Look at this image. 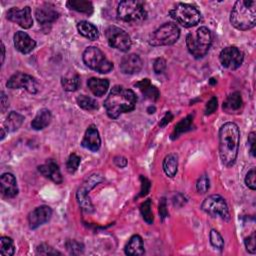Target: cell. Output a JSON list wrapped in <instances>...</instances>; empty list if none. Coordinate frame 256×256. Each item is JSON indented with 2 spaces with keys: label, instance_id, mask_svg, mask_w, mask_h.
<instances>
[{
  "label": "cell",
  "instance_id": "obj_1",
  "mask_svg": "<svg viewBox=\"0 0 256 256\" xmlns=\"http://www.w3.org/2000/svg\"><path fill=\"white\" fill-rule=\"evenodd\" d=\"M240 142V131L233 122L223 124L219 130V155L222 163L230 167L237 158Z\"/></svg>",
  "mask_w": 256,
  "mask_h": 256
},
{
  "label": "cell",
  "instance_id": "obj_2",
  "mask_svg": "<svg viewBox=\"0 0 256 256\" xmlns=\"http://www.w3.org/2000/svg\"><path fill=\"white\" fill-rule=\"evenodd\" d=\"M137 97L135 93L123 86H114L104 101V107L107 115L112 118H118L122 113L134 110Z\"/></svg>",
  "mask_w": 256,
  "mask_h": 256
},
{
  "label": "cell",
  "instance_id": "obj_3",
  "mask_svg": "<svg viewBox=\"0 0 256 256\" xmlns=\"http://www.w3.org/2000/svg\"><path fill=\"white\" fill-rule=\"evenodd\" d=\"M230 22L238 30L252 29L256 24V1L253 0H238L235 2L231 13Z\"/></svg>",
  "mask_w": 256,
  "mask_h": 256
},
{
  "label": "cell",
  "instance_id": "obj_4",
  "mask_svg": "<svg viewBox=\"0 0 256 256\" xmlns=\"http://www.w3.org/2000/svg\"><path fill=\"white\" fill-rule=\"evenodd\" d=\"M212 43V35L207 27H200L194 33H189L186 37L188 51L195 58L204 57Z\"/></svg>",
  "mask_w": 256,
  "mask_h": 256
},
{
  "label": "cell",
  "instance_id": "obj_5",
  "mask_svg": "<svg viewBox=\"0 0 256 256\" xmlns=\"http://www.w3.org/2000/svg\"><path fill=\"white\" fill-rule=\"evenodd\" d=\"M118 19L131 24H138L147 17L143 3L137 0H124L118 4L117 8Z\"/></svg>",
  "mask_w": 256,
  "mask_h": 256
},
{
  "label": "cell",
  "instance_id": "obj_6",
  "mask_svg": "<svg viewBox=\"0 0 256 256\" xmlns=\"http://www.w3.org/2000/svg\"><path fill=\"white\" fill-rule=\"evenodd\" d=\"M170 16L184 27H192L197 25L201 21V13L199 10L185 3H179L170 12Z\"/></svg>",
  "mask_w": 256,
  "mask_h": 256
},
{
  "label": "cell",
  "instance_id": "obj_7",
  "mask_svg": "<svg viewBox=\"0 0 256 256\" xmlns=\"http://www.w3.org/2000/svg\"><path fill=\"white\" fill-rule=\"evenodd\" d=\"M83 61L90 69L99 73H108L113 69V63L109 61L104 53L95 46H90L83 52Z\"/></svg>",
  "mask_w": 256,
  "mask_h": 256
},
{
  "label": "cell",
  "instance_id": "obj_8",
  "mask_svg": "<svg viewBox=\"0 0 256 256\" xmlns=\"http://www.w3.org/2000/svg\"><path fill=\"white\" fill-rule=\"evenodd\" d=\"M180 36V30L174 23H165L155 30L149 38L152 46H166L174 44Z\"/></svg>",
  "mask_w": 256,
  "mask_h": 256
},
{
  "label": "cell",
  "instance_id": "obj_9",
  "mask_svg": "<svg viewBox=\"0 0 256 256\" xmlns=\"http://www.w3.org/2000/svg\"><path fill=\"white\" fill-rule=\"evenodd\" d=\"M201 208L204 212L211 215L212 217L219 216L223 220H230V213L228 209V205L223 197L217 194H213L208 196L202 203Z\"/></svg>",
  "mask_w": 256,
  "mask_h": 256
},
{
  "label": "cell",
  "instance_id": "obj_10",
  "mask_svg": "<svg viewBox=\"0 0 256 256\" xmlns=\"http://www.w3.org/2000/svg\"><path fill=\"white\" fill-rule=\"evenodd\" d=\"M106 39L111 47L126 52L131 48L132 42L128 33L116 26L108 27L105 31Z\"/></svg>",
  "mask_w": 256,
  "mask_h": 256
},
{
  "label": "cell",
  "instance_id": "obj_11",
  "mask_svg": "<svg viewBox=\"0 0 256 256\" xmlns=\"http://www.w3.org/2000/svg\"><path fill=\"white\" fill-rule=\"evenodd\" d=\"M6 86L10 89L24 88L31 94L37 93L39 90V84L34 77L26 74V73L17 72L13 74L7 81Z\"/></svg>",
  "mask_w": 256,
  "mask_h": 256
},
{
  "label": "cell",
  "instance_id": "obj_12",
  "mask_svg": "<svg viewBox=\"0 0 256 256\" xmlns=\"http://www.w3.org/2000/svg\"><path fill=\"white\" fill-rule=\"evenodd\" d=\"M101 181H102V178L100 177V175L93 174L83 182V184L77 190L76 198H77L78 203L81 206L82 210H84L85 212H92L93 211V206H92L91 201L88 197V192L95 185L100 183Z\"/></svg>",
  "mask_w": 256,
  "mask_h": 256
},
{
  "label": "cell",
  "instance_id": "obj_13",
  "mask_svg": "<svg viewBox=\"0 0 256 256\" xmlns=\"http://www.w3.org/2000/svg\"><path fill=\"white\" fill-rule=\"evenodd\" d=\"M219 60L223 67L230 70H236L241 66L244 60V54L237 47L228 46L219 54Z\"/></svg>",
  "mask_w": 256,
  "mask_h": 256
},
{
  "label": "cell",
  "instance_id": "obj_14",
  "mask_svg": "<svg viewBox=\"0 0 256 256\" xmlns=\"http://www.w3.org/2000/svg\"><path fill=\"white\" fill-rule=\"evenodd\" d=\"M6 17L9 21L18 24L24 29H28L33 25L31 9L29 6H26L24 8L12 7L7 11Z\"/></svg>",
  "mask_w": 256,
  "mask_h": 256
},
{
  "label": "cell",
  "instance_id": "obj_15",
  "mask_svg": "<svg viewBox=\"0 0 256 256\" xmlns=\"http://www.w3.org/2000/svg\"><path fill=\"white\" fill-rule=\"evenodd\" d=\"M52 216V209L47 205H41L35 208L28 215V223L31 229H36L48 222Z\"/></svg>",
  "mask_w": 256,
  "mask_h": 256
},
{
  "label": "cell",
  "instance_id": "obj_16",
  "mask_svg": "<svg viewBox=\"0 0 256 256\" xmlns=\"http://www.w3.org/2000/svg\"><path fill=\"white\" fill-rule=\"evenodd\" d=\"M0 187H1V193L7 198H13L18 194L17 181L13 174L4 173L0 178Z\"/></svg>",
  "mask_w": 256,
  "mask_h": 256
},
{
  "label": "cell",
  "instance_id": "obj_17",
  "mask_svg": "<svg viewBox=\"0 0 256 256\" xmlns=\"http://www.w3.org/2000/svg\"><path fill=\"white\" fill-rule=\"evenodd\" d=\"M81 144L84 148H86L90 151L96 152L99 150L100 146H101V139H100L99 132L95 125H90L87 128Z\"/></svg>",
  "mask_w": 256,
  "mask_h": 256
},
{
  "label": "cell",
  "instance_id": "obj_18",
  "mask_svg": "<svg viewBox=\"0 0 256 256\" xmlns=\"http://www.w3.org/2000/svg\"><path fill=\"white\" fill-rule=\"evenodd\" d=\"M38 171L46 178L53 181L54 183H56V184L62 183L63 178H62L59 166L54 160L48 159L44 164L38 166Z\"/></svg>",
  "mask_w": 256,
  "mask_h": 256
},
{
  "label": "cell",
  "instance_id": "obj_19",
  "mask_svg": "<svg viewBox=\"0 0 256 256\" xmlns=\"http://www.w3.org/2000/svg\"><path fill=\"white\" fill-rule=\"evenodd\" d=\"M35 16L40 24L45 25V24L53 23L58 18L59 13L57 12V10L53 5L45 3L36 9Z\"/></svg>",
  "mask_w": 256,
  "mask_h": 256
},
{
  "label": "cell",
  "instance_id": "obj_20",
  "mask_svg": "<svg viewBox=\"0 0 256 256\" xmlns=\"http://www.w3.org/2000/svg\"><path fill=\"white\" fill-rule=\"evenodd\" d=\"M142 66L143 62L136 54L125 55L120 62V70L124 74H135L142 69Z\"/></svg>",
  "mask_w": 256,
  "mask_h": 256
},
{
  "label": "cell",
  "instance_id": "obj_21",
  "mask_svg": "<svg viewBox=\"0 0 256 256\" xmlns=\"http://www.w3.org/2000/svg\"><path fill=\"white\" fill-rule=\"evenodd\" d=\"M14 46L22 54L30 53L36 46V42L23 31H18L14 35Z\"/></svg>",
  "mask_w": 256,
  "mask_h": 256
},
{
  "label": "cell",
  "instance_id": "obj_22",
  "mask_svg": "<svg viewBox=\"0 0 256 256\" xmlns=\"http://www.w3.org/2000/svg\"><path fill=\"white\" fill-rule=\"evenodd\" d=\"M243 106V100L241 97L240 92L235 91L227 96L225 101L223 102V110L228 113H237L238 111L241 110V108Z\"/></svg>",
  "mask_w": 256,
  "mask_h": 256
},
{
  "label": "cell",
  "instance_id": "obj_23",
  "mask_svg": "<svg viewBox=\"0 0 256 256\" xmlns=\"http://www.w3.org/2000/svg\"><path fill=\"white\" fill-rule=\"evenodd\" d=\"M51 112L46 108H42L36 114L31 122V127L34 130H42L47 127L51 122Z\"/></svg>",
  "mask_w": 256,
  "mask_h": 256
},
{
  "label": "cell",
  "instance_id": "obj_24",
  "mask_svg": "<svg viewBox=\"0 0 256 256\" xmlns=\"http://www.w3.org/2000/svg\"><path fill=\"white\" fill-rule=\"evenodd\" d=\"M144 252L145 250L142 238L139 235H133L125 246V254L129 256H139L143 255Z\"/></svg>",
  "mask_w": 256,
  "mask_h": 256
},
{
  "label": "cell",
  "instance_id": "obj_25",
  "mask_svg": "<svg viewBox=\"0 0 256 256\" xmlns=\"http://www.w3.org/2000/svg\"><path fill=\"white\" fill-rule=\"evenodd\" d=\"M135 86L138 87V89L142 92V94L144 95L145 98H148L150 100H154L155 101L160 96V93H159L158 89L155 86H153L151 84L150 80L147 79V78L137 82L135 84Z\"/></svg>",
  "mask_w": 256,
  "mask_h": 256
},
{
  "label": "cell",
  "instance_id": "obj_26",
  "mask_svg": "<svg viewBox=\"0 0 256 256\" xmlns=\"http://www.w3.org/2000/svg\"><path fill=\"white\" fill-rule=\"evenodd\" d=\"M87 86H88L89 90L95 96L100 97V96L104 95L107 92V90L109 88V81L107 79L92 77V78L88 79Z\"/></svg>",
  "mask_w": 256,
  "mask_h": 256
},
{
  "label": "cell",
  "instance_id": "obj_27",
  "mask_svg": "<svg viewBox=\"0 0 256 256\" xmlns=\"http://www.w3.org/2000/svg\"><path fill=\"white\" fill-rule=\"evenodd\" d=\"M78 32L89 40H97L99 38V32L96 26L88 21H80L77 24Z\"/></svg>",
  "mask_w": 256,
  "mask_h": 256
},
{
  "label": "cell",
  "instance_id": "obj_28",
  "mask_svg": "<svg viewBox=\"0 0 256 256\" xmlns=\"http://www.w3.org/2000/svg\"><path fill=\"white\" fill-rule=\"evenodd\" d=\"M192 127H193V115H188L185 118L181 119V121L175 125L174 130L171 134V139L172 140L177 139L181 134L192 130Z\"/></svg>",
  "mask_w": 256,
  "mask_h": 256
},
{
  "label": "cell",
  "instance_id": "obj_29",
  "mask_svg": "<svg viewBox=\"0 0 256 256\" xmlns=\"http://www.w3.org/2000/svg\"><path fill=\"white\" fill-rule=\"evenodd\" d=\"M178 168V156L175 153L168 154L163 160V170L169 177H174Z\"/></svg>",
  "mask_w": 256,
  "mask_h": 256
},
{
  "label": "cell",
  "instance_id": "obj_30",
  "mask_svg": "<svg viewBox=\"0 0 256 256\" xmlns=\"http://www.w3.org/2000/svg\"><path fill=\"white\" fill-rule=\"evenodd\" d=\"M67 6L77 12L91 14L93 12V5L90 1H86V0H70L67 2Z\"/></svg>",
  "mask_w": 256,
  "mask_h": 256
},
{
  "label": "cell",
  "instance_id": "obj_31",
  "mask_svg": "<svg viewBox=\"0 0 256 256\" xmlns=\"http://www.w3.org/2000/svg\"><path fill=\"white\" fill-rule=\"evenodd\" d=\"M24 121V116L21 114L12 111L8 114L5 122H4V127L6 128L7 132H13L16 131L23 123Z\"/></svg>",
  "mask_w": 256,
  "mask_h": 256
},
{
  "label": "cell",
  "instance_id": "obj_32",
  "mask_svg": "<svg viewBox=\"0 0 256 256\" xmlns=\"http://www.w3.org/2000/svg\"><path fill=\"white\" fill-rule=\"evenodd\" d=\"M151 207H152V201L150 199L145 200L140 205L141 215H142L143 219L145 220V222L148 223V224H152L153 221H154V216H153Z\"/></svg>",
  "mask_w": 256,
  "mask_h": 256
},
{
  "label": "cell",
  "instance_id": "obj_33",
  "mask_svg": "<svg viewBox=\"0 0 256 256\" xmlns=\"http://www.w3.org/2000/svg\"><path fill=\"white\" fill-rule=\"evenodd\" d=\"M15 251L14 242L9 237H1L0 239V254L3 256H12Z\"/></svg>",
  "mask_w": 256,
  "mask_h": 256
},
{
  "label": "cell",
  "instance_id": "obj_34",
  "mask_svg": "<svg viewBox=\"0 0 256 256\" xmlns=\"http://www.w3.org/2000/svg\"><path fill=\"white\" fill-rule=\"evenodd\" d=\"M61 84L65 91H75L80 85V78L78 75H74L72 77H63L61 79Z\"/></svg>",
  "mask_w": 256,
  "mask_h": 256
},
{
  "label": "cell",
  "instance_id": "obj_35",
  "mask_svg": "<svg viewBox=\"0 0 256 256\" xmlns=\"http://www.w3.org/2000/svg\"><path fill=\"white\" fill-rule=\"evenodd\" d=\"M77 104L84 109V110H95V109L98 108V103L95 99L86 96V95H80L77 97L76 99Z\"/></svg>",
  "mask_w": 256,
  "mask_h": 256
},
{
  "label": "cell",
  "instance_id": "obj_36",
  "mask_svg": "<svg viewBox=\"0 0 256 256\" xmlns=\"http://www.w3.org/2000/svg\"><path fill=\"white\" fill-rule=\"evenodd\" d=\"M65 247L67 251L70 254L77 255V254H82L84 251V246L82 243L76 241V240H67L65 243Z\"/></svg>",
  "mask_w": 256,
  "mask_h": 256
},
{
  "label": "cell",
  "instance_id": "obj_37",
  "mask_svg": "<svg viewBox=\"0 0 256 256\" xmlns=\"http://www.w3.org/2000/svg\"><path fill=\"white\" fill-rule=\"evenodd\" d=\"M209 238H210V243H211V245L214 248L219 249V250L223 249V247H224V240H223L222 236L220 235V233H219L217 230L212 229L210 231Z\"/></svg>",
  "mask_w": 256,
  "mask_h": 256
},
{
  "label": "cell",
  "instance_id": "obj_38",
  "mask_svg": "<svg viewBox=\"0 0 256 256\" xmlns=\"http://www.w3.org/2000/svg\"><path fill=\"white\" fill-rule=\"evenodd\" d=\"M79 164H80V157L76 154H71L67 160V163H66V168H67V171L69 173H75L76 170L78 169L79 167Z\"/></svg>",
  "mask_w": 256,
  "mask_h": 256
},
{
  "label": "cell",
  "instance_id": "obj_39",
  "mask_svg": "<svg viewBox=\"0 0 256 256\" xmlns=\"http://www.w3.org/2000/svg\"><path fill=\"white\" fill-rule=\"evenodd\" d=\"M210 187V181L207 175H201L199 177V179L197 180V183H196V189L199 193L204 194L209 190Z\"/></svg>",
  "mask_w": 256,
  "mask_h": 256
},
{
  "label": "cell",
  "instance_id": "obj_40",
  "mask_svg": "<svg viewBox=\"0 0 256 256\" xmlns=\"http://www.w3.org/2000/svg\"><path fill=\"white\" fill-rule=\"evenodd\" d=\"M36 252H37V254H40V255H61V253L59 251H57L56 249H54L53 247H51L50 245L46 244V243H42L40 245L37 246V248H36Z\"/></svg>",
  "mask_w": 256,
  "mask_h": 256
},
{
  "label": "cell",
  "instance_id": "obj_41",
  "mask_svg": "<svg viewBox=\"0 0 256 256\" xmlns=\"http://www.w3.org/2000/svg\"><path fill=\"white\" fill-rule=\"evenodd\" d=\"M245 184L248 188L251 190H255L256 184H255V169H251L247 172L245 176Z\"/></svg>",
  "mask_w": 256,
  "mask_h": 256
},
{
  "label": "cell",
  "instance_id": "obj_42",
  "mask_svg": "<svg viewBox=\"0 0 256 256\" xmlns=\"http://www.w3.org/2000/svg\"><path fill=\"white\" fill-rule=\"evenodd\" d=\"M140 181H141V190H140L139 196L143 197V196H145L146 194L149 192L151 183H150V181L146 177H144V176H140Z\"/></svg>",
  "mask_w": 256,
  "mask_h": 256
},
{
  "label": "cell",
  "instance_id": "obj_43",
  "mask_svg": "<svg viewBox=\"0 0 256 256\" xmlns=\"http://www.w3.org/2000/svg\"><path fill=\"white\" fill-rule=\"evenodd\" d=\"M244 244H245V247H246V250L251 253V254H254L255 253V233L253 232L251 235H249L248 237L245 238L244 240Z\"/></svg>",
  "mask_w": 256,
  "mask_h": 256
},
{
  "label": "cell",
  "instance_id": "obj_44",
  "mask_svg": "<svg viewBox=\"0 0 256 256\" xmlns=\"http://www.w3.org/2000/svg\"><path fill=\"white\" fill-rule=\"evenodd\" d=\"M217 105H218V100L215 96L211 97V99L207 102L206 107H205V114L206 115H210L212 114L216 109H217Z\"/></svg>",
  "mask_w": 256,
  "mask_h": 256
},
{
  "label": "cell",
  "instance_id": "obj_45",
  "mask_svg": "<svg viewBox=\"0 0 256 256\" xmlns=\"http://www.w3.org/2000/svg\"><path fill=\"white\" fill-rule=\"evenodd\" d=\"M165 68H166V61H165V59H163V58H157V59L154 61L153 69H154L155 73H157V74H160V73H163V71L165 70Z\"/></svg>",
  "mask_w": 256,
  "mask_h": 256
},
{
  "label": "cell",
  "instance_id": "obj_46",
  "mask_svg": "<svg viewBox=\"0 0 256 256\" xmlns=\"http://www.w3.org/2000/svg\"><path fill=\"white\" fill-rule=\"evenodd\" d=\"M159 214H160V217H161L162 220H164L166 217H168V210H167V205H166V199L164 197H162L160 199V202H159Z\"/></svg>",
  "mask_w": 256,
  "mask_h": 256
},
{
  "label": "cell",
  "instance_id": "obj_47",
  "mask_svg": "<svg viewBox=\"0 0 256 256\" xmlns=\"http://www.w3.org/2000/svg\"><path fill=\"white\" fill-rule=\"evenodd\" d=\"M255 143H256V134L255 132H251L248 136V146L250 154L254 157L255 156Z\"/></svg>",
  "mask_w": 256,
  "mask_h": 256
},
{
  "label": "cell",
  "instance_id": "obj_48",
  "mask_svg": "<svg viewBox=\"0 0 256 256\" xmlns=\"http://www.w3.org/2000/svg\"><path fill=\"white\" fill-rule=\"evenodd\" d=\"M173 119V115H172V113L171 112H166V114L163 116V118L160 120V123H159V126L160 127H164V126H166L171 120Z\"/></svg>",
  "mask_w": 256,
  "mask_h": 256
},
{
  "label": "cell",
  "instance_id": "obj_49",
  "mask_svg": "<svg viewBox=\"0 0 256 256\" xmlns=\"http://www.w3.org/2000/svg\"><path fill=\"white\" fill-rule=\"evenodd\" d=\"M0 101H1V105H0V106H1V111L3 113L6 110V109L8 108V106H9L8 98L6 97V95H5V93L3 91L1 92V100H0Z\"/></svg>",
  "mask_w": 256,
  "mask_h": 256
},
{
  "label": "cell",
  "instance_id": "obj_50",
  "mask_svg": "<svg viewBox=\"0 0 256 256\" xmlns=\"http://www.w3.org/2000/svg\"><path fill=\"white\" fill-rule=\"evenodd\" d=\"M114 163H115L118 167L123 168V167H125V166L127 165V160H126V158L123 157V156H116V157L114 158Z\"/></svg>",
  "mask_w": 256,
  "mask_h": 256
},
{
  "label": "cell",
  "instance_id": "obj_51",
  "mask_svg": "<svg viewBox=\"0 0 256 256\" xmlns=\"http://www.w3.org/2000/svg\"><path fill=\"white\" fill-rule=\"evenodd\" d=\"M1 63L4 62V57H5V47H4V44L3 42H1Z\"/></svg>",
  "mask_w": 256,
  "mask_h": 256
},
{
  "label": "cell",
  "instance_id": "obj_52",
  "mask_svg": "<svg viewBox=\"0 0 256 256\" xmlns=\"http://www.w3.org/2000/svg\"><path fill=\"white\" fill-rule=\"evenodd\" d=\"M147 111H148L149 114L154 113V112H155V107H154V106H150V107L147 109Z\"/></svg>",
  "mask_w": 256,
  "mask_h": 256
},
{
  "label": "cell",
  "instance_id": "obj_53",
  "mask_svg": "<svg viewBox=\"0 0 256 256\" xmlns=\"http://www.w3.org/2000/svg\"><path fill=\"white\" fill-rule=\"evenodd\" d=\"M1 133H2V134H1V140H2V139H3L4 137H5V132H4V128H1Z\"/></svg>",
  "mask_w": 256,
  "mask_h": 256
}]
</instances>
